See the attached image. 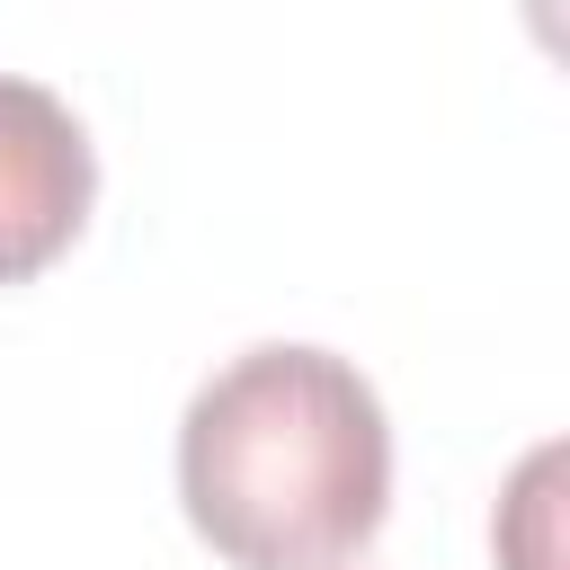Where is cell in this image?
Segmentation results:
<instances>
[{
	"label": "cell",
	"instance_id": "6da1fadb",
	"mask_svg": "<svg viewBox=\"0 0 570 570\" xmlns=\"http://www.w3.org/2000/svg\"><path fill=\"white\" fill-rule=\"evenodd\" d=\"M187 525L232 570H347L392 508V428L330 347H249L178 419Z\"/></svg>",
	"mask_w": 570,
	"mask_h": 570
},
{
	"label": "cell",
	"instance_id": "7a4b0ae2",
	"mask_svg": "<svg viewBox=\"0 0 570 570\" xmlns=\"http://www.w3.org/2000/svg\"><path fill=\"white\" fill-rule=\"evenodd\" d=\"M98 196V151L80 134V116L45 89L0 71V285L45 276Z\"/></svg>",
	"mask_w": 570,
	"mask_h": 570
}]
</instances>
